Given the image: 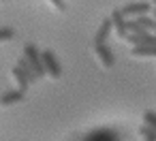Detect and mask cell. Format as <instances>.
Returning <instances> with one entry per match:
<instances>
[{"mask_svg":"<svg viewBox=\"0 0 156 141\" xmlns=\"http://www.w3.org/2000/svg\"><path fill=\"white\" fill-rule=\"evenodd\" d=\"M11 77H13V81H15V86H17V90H28L37 79H34V75H32V71H30V66L26 64V60L24 58H20L17 60V64L11 69Z\"/></svg>","mask_w":156,"mask_h":141,"instance_id":"6da1fadb","label":"cell"},{"mask_svg":"<svg viewBox=\"0 0 156 141\" xmlns=\"http://www.w3.org/2000/svg\"><path fill=\"white\" fill-rule=\"evenodd\" d=\"M22 58H24V60H26V64L30 66V71H32L34 79L45 77V73H43V64H41V49H39L37 45H32V43L24 45V56H22Z\"/></svg>","mask_w":156,"mask_h":141,"instance_id":"7a4b0ae2","label":"cell"},{"mask_svg":"<svg viewBox=\"0 0 156 141\" xmlns=\"http://www.w3.org/2000/svg\"><path fill=\"white\" fill-rule=\"evenodd\" d=\"M41 64H43V73L49 79H60L62 77V66H60V60H58L56 51L43 49L41 51Z\"/></svg>","mask_w":156,"mask_h":141,"instance_id":"3957f363","label":"cell"},{"mask_svg":"<svg viewBox=\"0 0 156 141\" xmlns=\"http://www.w3.org/2000/svg\"><path fill=\"white\" fill-rule=\"evenodd\" d=\"M83 141H122V135L113 126H101V128L90 130L83 137Z\"/></svg>","mask_w":156,"mask_h":141,"instance_id":"277c9868","label":"cell"},{"mask_svg":"<svg viewBox=\"0 0 156 141\" xmlns=\"http://www.w3.org/2000/svg\"><path fill=\"white\" fill-rule=\"evenodd\" d=\"M152 11V5L145 2V0H137V2H128L124 7H120V13L126 17V19H135V17H141V15H147Z\"/></svg>","mask_w":156,"mask_h":141,"instance_id":"5b68a950","label":"cell"},{"mask_svg":"<svg viewBox=\"0 0 156 141\" xmlns=\"http://www.w3.org/2000/svg\"><path fill=\"white\" fill-rule=\"evenodd\" d=\"M94 56H96V62L101 64V69H105V71L113 69L115 56H113V51H111V47L107 43L105 45H94Z\"/></svg>","mask_w":156,"mask_h":141,"instance_id":"8992f818","label":"cell"},{"mask_svg":"<svg viewBox=\"0 0 156 141\" xmlns=\"http://www.w3.org/2000/svg\"><path fill=\"white\" fill-rule=\"evenodd\" d=\"M109 19H111V26H113L115 37L122 41V39L128 34V28H126V17L120 13V9H113V11H111V15H109Z\"/></svg>","mask_w":156,"mask_h":141,"instance_id":"52a82bcc","label":"cell"},{"mask_svg":"<svg viewBox=\"0 0 156 141\" xmlns=\"http://www.w3.org/2000/svg\"><path fill=\"white\" fill-rule=\"evenodd\" d=\"M24 98H26V92L24 90H7V92H2L0 94V107H13V105H20V103H24Z\"/></svg>","mask_w":156,"mask_h":141,"instance_id":"ba28073f","label":"cell"},{"mask_svg":"<svg viewBox=\"0 0 156 141\" xmlns=\"http://www.w3.org/2000/svg\"><path fill=\"white\" fill-rule=\"evenodd\" d=\"M111 32H113L111 19H109V17H105V19L98 24L96 32H94V45H105V43H107V39L111 37Z\"/></svg>","mask_w":156,"mask_h":141,"instance_id":"9c48e42d","label":"cell"},{"mask_svg":"<svg viewBox=\"0 0 156 141\" xmlns=\"http://www.w3.org/2000/svg\"><path fill=\"white\" fill-rule=\"evenodd\" d=\"M133 58H156V45H137L130 47Z\"/></svg>","mask_w":156,"mask_h":141,"instance_id":"30bf717a","label":"cell"},{"mask_svg":"<svg viewBox=\"0 0 156 141\" xmlns=\"http://www.w3.org/2000/svg\"><path fill=\"white\" fill-rule=\"evenodd\" d=\"M139 137H141V141H156V132L152 128H147L145 124L139 126Z\"/></svg>","mask_w":156,"mask_h":141,"instance_id":"8fae6325","label":"cell"},{"mask_svg":"<svg viewBox=\"0 0 156 141\" xmlns=\"http://www.w3.org/2000/svg\"><path fill=\"white\" fill-rule=\"evenodd\" d=\"M143 124L156 132V111H143Z\"/></svg>","mask_w":156,"mask_h":141,"instance_id":"7c38bea8","label":"cell"},{"mask_svg":"<svg viewBox=\"0 0 156 141\" xmlns=\"http://www.w3.org/2000/svg\"><path fill=\"white\" fill-rule=\"evenodd\" d=\"M13 39H15V30H13V28H9V26L0 28V43H9V41H13Z\"/></svg>","mask_w":156,"mask_h":141,"instance_id":"4fadbf2b","label":"cell"},{"mask_svg":"<svg viewBox=\"0 0 156 141\" xmlns=\"http://www.w3.org/2000/svg\"><path fill=\"white\" fill-rule=\"evenodd\" d=\"M152 17H154V22H156V9H152Z\"/></svg>","mask_w":156,"mask_h":141,"instance_id":"5bb4252c","label":"cell"},{"mask_svg":"<svg viewBox=\"0 0 156 141\" xmlns=\"http://www.w3.org/2000/svg\"><path fill=\"white\" fill-rule=\"evenodd\" d=\"M152 9H156V0H152Z\"/></svg>","mask_w":156,"mask_h":141,"instance_id":"9a60e30c","label":"cell"},{"mask_svg":"<svg viewBox=\"0 0 156 141\" xmlns=\"http://www.w3.org/2000/svg\"><path fill=\"white\" fill-rule=\"evenodd\" d=\"M0 2H7V0H0Z\"/></svg>","mask_w":156,"mask_h":141,"instance_id":"2e32d148","label":"cell"},{"mask_svg":"<svg viewBox=\"0 0 156 141\" xmlns=\"http://www.w3.org/2000/svg\"><path fill=\"white\" fill-rule=\"evenodd\" d=\"M139 141H141V139H139Z\"/></svg>","mask_w":156,"mask_h":141,"instance_id":"e0dca14e","label":"cell"}]
</instances>
